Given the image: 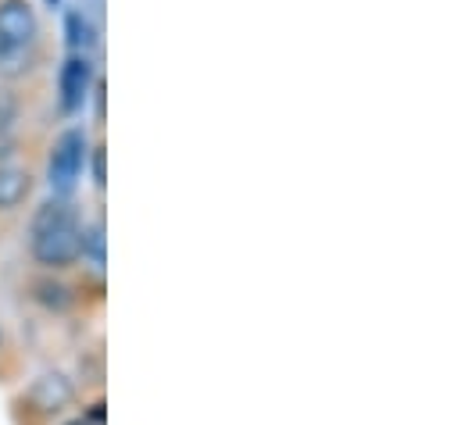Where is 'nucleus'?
<instances>
[{
	"label": "nucleus",
	"instance_id": "nucleus-1",
	"mask_svg": "<svg viewBox=\"0 0 461 425\" xmlns=\"http://www.w3.org/2000/svg\"><path fill=\"white\" fill-rule=\"evenodd\" d=\"M79 214L68 201H43L29 222V258L47 272H65L79 261Z\"/></svg>",
	"mask_w": 461,
	"mask_h": 425
},
{
	"label": "nucleus",
	"instance_id": "nucleus-2",
	"mask_svg": "<svg viewBox=\"0 0 461 425\" xmlns=\"http://www.w3.org/2000/svg\"><path fill=\"white\" fill-rule=\"evenodd\" d=\"M90 132L83 125H68L65 132H58L54 147H50V158H47V186H50V197L58 201H68L79 186V179L86 176V165H90Z\"/></svg>",
	"mask_w": 461,
	"mask_h": 425
},
{
	"label": "nucleus",
	"instance_id": "nucleus-3",
	"mask_svg": "<svg viewBox=\"0 0 461 425\" xmlns=\"http://www.w3.org/2000/svg\"><path fill=\"white\" fill-rule=\"evenodd\" d=\"M97 65L94 54H68L58 72V107L61 114H79L97 86Z\"/></svg>",
	"mask_w": 461,
	"mask_h": 425
},
{
	"label": "nucleus",
	"instance_id": "nucleus-4",
	"mask_svg": "<svg viewBox=\"0 0 461 425\" xmlns=\"http://www.w3.org/2000/svg\"><path fill=\"white\" fill-rule=\"evenodd\" d=\"M40 36V18L29 0H0V54L4 61L32 47Z\"/></svg>",
	"mask_w": 461,
	"mask_h": 425
},
{
	"label": "nucleus",
	"instance_id": "nucleus-5",
	"mask_svg": "<svg viewBox=\"0 0 461 425\" xmlns=\"http://www.w3.org/2000/svg\"><path fill=\"white\" fill-rule=\"evenodd\" d=\"M25 401H29V408H32L36 415H58V411H65V408L76 401V386H72L61 372H43V375L29 386Z\"/></svg>",
	"mask_w": 461,
	"mask_h": 425
},
{
	"label": "nucleus",
	"instance_id": "nucleus-6",
	"mask_svg": "<svg viewBox=\"0 0 461 425\" xmlns=\"http://www.w3.org/2000/svg\"><path fill=\"white\" fill-rule=\"evenodd\" d=\"M29 190H32L29 168L11 165V161H0V214L18 212L25 204V197H29Z\"/></svg>",
	"mask_w": 461,
	"mask_h": 425
},
{
	"label": "nucleus",
	"instance_id": "nucleus-7",
	"mask_svg": "<svg viewBox=\"0 0 461 425\" xmlns=\"http://www.w3.org/2000/svg\"><path fill=\"white\" fill-rule=\"evenodd\" d=\"M65 40H68V54H94L97 50V22L83 11V7H72L65 14Z\"/></svg>",
	"mask_w": 461,
	"mask_h": 425
},
{
	"label": "nucleus",
	"instance_id": "nucleus-8",
	"mask_svg": "<svg viewBox=\"0 0 461 425\" xmlns=\"http://www.w3.org/2000/svg\"><path fill=\"white\" fill-rule=\"evenodd\" d=\"M104 250H108L104 225L101 222H83V229H79V261L90 265L94 272H101L104 268Z\"/></svg>",
	"mask_w": 461,
	"mask_h": 425
},
{
	"label": "nucleus",
	"instance_id": "nucleus-9",
	"mask_svg": "<svg viewBox=\"0 0 461 425\" xmlns=\"http://www.w3.org/2000/svg\"><path fill=\"white\" fill-rule=\"evenodd\" d=\"M32 301L43 304L47 312H68L76 297H72V290H68L65 283H58V279H40V283H32Z\"/></svg>",
	"mask_w": 461,
	"mask_h": 425
},
{
	"label": "nucleus",
	"instance_id": "nucleus-10",
	"mask_svg": "<svg viewBox=\"0 0 461 425\" xmlns=\"http://www.w3.org/2000/svg\"><path fill=\"white\" fill-rule=\"evenodd\" d=\"M90 172H94V186L97 190H104V147L101 143H94V150H90Z\"/></svg>",
	"mask_w": 461,
	"mask_h": 425
},
{
	"label": "nucleus",
	"instance_id": "nucleus-11",
	"mask_svg": "<svg viewBox=\"0 0 461 425\" xmlns=\"http://www.w3.org/2000/svg\"><path fill=\"white\" fill-rule=\"evenodd\" d=\"M61 425H94L90 419H72V422H61Z\"/></svg>",
	"mask_w": 461,
	"mask_h": 425
},
{
	"label": "nucleus",
	"instance_id": "nucleus-12",
	"mask_svg": "<svg viewBox=\"0 0 461 425\" xmlns=\"http://www.w3.org/2000/svg\"><path fill=\"white\" fill-rule=\"evenodd\" d=\"M43 4H47L50 11H54V7H61V0H43Z\"/></svg>",
	"mask_w": 461,
	"mask_h": 425
},
{
	"label": "nucleus",
	"instance_id": "nucleus-13",
	"mask_svg": "<svg viewBox=\"0 0 461 425\" xmlns=\"http://www.w3.org/2000/svg\"><path fill=\"white\" fill-rule=\"evenodd\" d=\"M0 350H4V329H0Z\"/></svg>",
	"mask_w": 461,
	"mask_h": 425
},
{
	"label": "nucleus",
	"instance_id": "nucleus-14",
	"mask_svg": "<svg viewBox=\"0 0 461 425\" xmlns=\"http://www.w3.org/2000/svg\"><path fill=\"white\" fill-rule=\"evenodd\" d=\"M0 65H4V54H0Z\"/></svg>",
	"mask_w": 461,
	"mask_h": 425
}]
</instances>
